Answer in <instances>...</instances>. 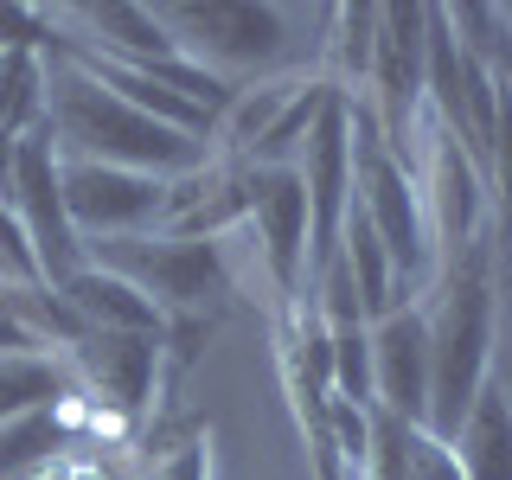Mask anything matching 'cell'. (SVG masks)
Instances as JSON below:
<instances>
[{"label":"cell","instance_id":"e0dca14e","mask_svg":"<svg viewBox=\"0 0 512 480\" xmlns=\"http://www.w3.org/2000/svg\"><path fill=\"white\" fill-rule=\"evenodd\" d=\"M333 263L346 269V282H352V295H359V308L365 320H384L391 308H404V282H397V269H391V256H384L378 244V231L365 224L359 205H346V224H340V244H333Z\"/></svg>","mask_w":512,"mask_h":480},{"label":"cell","instance_id":"cb8c5ba5","mask_svg":"<svg viewBox=\"0 0 512 480\" xmlns=\"http://www.w3.org/2000/svg\"><path fill=\"white\" fill-rule=\"evenodd\" d=\"M493 346L512 352V231L493 224Z\"/></svg>","mask_w":512,"mask_h":480},{"label":"cell","instance_id":"2e32d148","mask_svg":"<svg viewBox=\"0 0 512 480\" xmlns=\"http://www.w3.org/2000/svg\"><path fill=\"white\" fill-rule=\"evenodd\" d=\"M461 474L468 480H512V384L487 378L474 397V410L461 416V429L448 436Z\"/></svg>","mask_w":512,"mask_h":480},{"label":"cell","instance_id":"44dd1931","mask_svg":"<svg viewBox=\"0 0 512 480\" xmlns=\"http://www.w3.org/2000/svg\"><path fill=\"white\" fill-rule=\"evenodd\" d=\"M0 52H39V58H52L58 52L52 7H20V0H7V7H0Z\"/></svg>","mask_w":512,"mask_h":480},{"label":"cell","instance_id":"5bb4252c","mask_svg":"<svg viewBox=\"0 0 512 480\" xmlns=\"http://www.w3.org/2000/svg\"><path fill=\"white\" fill-rule=\"evenodd\" d=\"M308 77L314 71H282V77H263V84H237L231 96H224V109L212 116L205 148H212L218 160H250L256 148H263V135L282 122V109L301 96Z\"/></svg>","mask_w":512,"mask_h":480},{"label":"cell","instance_id":"9a60e30c","mask_svg":"<svg viewBox=\"0 0 512 480\" xmlns=\"http://www.w3.org/2000/svg\"><path fill=\"white\" fill-rule=\"evenodd\" d=\"M58 295H64V308L77 314L84 333H160L167 327V314H160L135 282H122L116 269L90 263V256H84V269H77Z\"/></svg>","mask_w":512,"mask_h":480},{"label":"cell","instance_id":"ac0fdd59","mask_svg":"<svg viewBox=\"0 0 512 480\" xmlns=\"http://www.w3.org/2000/svg\"><path fill=\"white\" fill-rule=\"evenodd\" d=\"M327 39H320V77H327L340 96H365V77H372V45H378V7H327L320 13Z\"/></svg>","mask_w":512,"mask_h":480},{"label":"cell","instance_id":"d6986e66","mask_svg":"<svg viewBox=\"0 0 512 480\" xmlns=\"http://www.w3.org/2000/svg\"><path fill=\"white\" fill-rule=\"evenodd\" d=\"M64 397H71L64 352H0V423L58 410Z\"/></svg>","mask_w":512,"mask_h":480},{"label":"cell","instance_id":"8992f818","mask_svg":"<svg viewBox=\"0 0 512 480\" xmlns=\"http://www.w3.org/2000/svg\"><path fill=\"white\" fill-rule=\"evenodd\" d=\"M410 167H416V186H423V212H429V237H436V269L448 256H461L468 244L493 231V192H487V173L480 160L461 148L448 128L429 116H416L410 128Z\"/></svg>","mask_w":512,"mask_h":480},{"label":"cell","instance_id":"484cf974","mask_svg":"<svg viewBox=\"0 0 512 480\" xmlns=\"http://www.w3.org/2000/svg\"><path fill=\"white\" fill-rule=\"evenodd\" d=\"M26 480H116L103 468V455H77V448H64V455H52L39 474H26Z\"/></svg>","mask_w":512,"mask_h":480},{"label":"cell","instance_id":"4316f807","mask_svg":"<svg viewBox=\"0 0 512 480\" xmlns=\"http://www.w3.org/2000/svg\"><path fill=\"white\" fill-rule=\"evenodd\" d=\"M500 26H506V45H512V7H500Z\"/></svg>","mask_w":512,"mask_h":480},{"label":"cell","instance_id":"d4e9b609","mask_svg":"<svg viewBox=\"0 0 512 480\" xmlns=\"http://www.w3.org/2000/svg\"><path fill=\"white\" fill-rule=\"evenodd\" d=\"M0 276H7V282H39L32 244H26V231H20V218H13L7 199H0Z\"/></svg>","mask_w":512,"mask_h":480},{"label":"cell","instance_id":"5b68a950","mask_svg":"<svg viewBox=\"0 0 512 480\" xmlns=\"http://www.w3.org/2000/svg\"><path fill=\"white\" fill-rule=\"evenodd\" d=\"M90 263L116 269L122 282H135L141 295L154 301L160 314H218L224 295H237L231 263H224V244H186V237H103V244H84Z\"/></svg>","mask_w":512,"mask_h":480},{"label":"cell","instance_id":"7c38bea8","mask_svg":"<svg viewBox=\"0 0 512 480\" xmlns=\"http://www.w3.org/2000/svg\"><path fill=\"white\" fill-rule=\"evenodd\" d=\"M250 212V160H218L205 154L192 173L167 180V212L160 237H186V244H224L244 231Z\"/></svg>","mask_w":512,"mask_h":480},{"label":"cell","instance_id":"6da1fadb","mask_svg":"<svg viewBox=\"0 0 512 480\" xmlns=\"http://www.w3.org/2000/svg\"><path fill=\"white\" fill-rule=\"evenodd\" d=\"M45 135H52L58 160H96V167H128L154 173V180H180L212 154L205 141L128 109L116 90H103L71 58H45Z\"/></svg>","mask_w":512,"mask_h":480},{"label":"cell","instance_id":"ba28073f","mask_svg":"<svg viewBox=\"0 0 512 480\" xmlns=\"http://www.w3.org/2000/svg\"><path fill=\"white\" fill-rule=\"evenodd\" d=\"M58 192L77 244L160 231V212H167V180L128 167H96V160H58Z\"/></svg>","mask_w":512,"mask_h":480},{"label":"cell","instance_id":"ffe728a7","mask_svg":"<svg viewBox=\"0 0 512 480\" xmlns=\"http://www.w3.org/2000/svg\"><path fill=\"white\" fill-rule=\"evenodd\" d=\"M39 122H45V58L0 52V135L26 141Z\"/></svg>","mask_w":512,"mask_h":480},{"label":"cell","instance_id":"52a82bcc","mask_svg":"<svg viewBox=\"0 0 512 480\" xmlns=\"http://www.w3.org/2000/svg\"><path fill=\"white\" fill-rule=\"evenodd\" d=\"M423 64H429V7H378V45H372V77H365V116L378 141L410 154V128L423 116Z\"/></svg>","mask_w":512,"mask_h":480},{"label":"cell","instance_id":"277c9868","mask_svg":"<svg viewBox=\"0 0 512 480\" xmlns=\"http://www.w3.org/2000/svg\"><path fill=\"white\" fill-rule=\"evenodd\" d=\"M346 122H352V205L365 212V224L378 231L384 256H391L397 282L429 288L436 282V237H429V212H423V186H416V167L397 148H384L365 103L346 96Z\"/></svg>","mask_w":512,"mask_h":480},{"label":"cell","instance_id":"4fadbf2b","mask_svg":"<svg viewBox=\"0 0 512 480\" xmlns=\"http://www.w3.org/2000/svg\"><path fill=\"white\" fill-rule=\"evenodd\" d=\"M372 404L397 423H429V327L416 301L372 320Z\"/></svg>","mask_w":512,"mask_h":480},{"label":"cell","instance_id":"603a6c76","mask_svg":"<svg viewBox=\"0 0 512 480\" xmlns=\"http://www.w3.org/2000/svg\"><path fill=\"white\" fill-rule=\"evenodd\" d=\"M404 480H468V474H461L455 448H448L436 429L416 423V429H410V442H404Z\"/></svg>","mask_w":512,"mask_h":480},{"label":"cell","instance_id":"8fae6325","mask_svg":"<svg viewBox=\"0 0 512 480\" xmlns=\"http://www.w3.org/2000/svg\"><path fill=\"white\" fill-rule=\"evenodd\" d=\"M58 52H84L103 64H128V71H154V64L180 58L173 32L160 26V7H128V0H103V7H52Z\"/></svg>","mask_w":512,"mask_h":480},{"label":"cell","instance_id":"30bf717a","mask_svg":"<svg viewBox=\"0 0 512 480\" xmlns=\"http://www.w3.org/2000/svg\"><path fill=\"white\" fill-rule=\"evenodd\" d=\"M244 231H256V256H263L276 308H295L308 288V186L295 167H250Z\"/></svg>","mask_w":512,"mask_h":480},{"label":"cell","instance_id":"3957f363","mask_svg":"<svg viewBox=\"0 0 512 480\" xmlns=\"http://www.w3.org/2000/svg\"><path fill=\"white\" fill-rule=\"evenodd\" d=\"M160 26L173 32L186 64L218 77L224 90L263 84V77L295 71V13L269 0H199V7H160Z\"/></svg>","mask_w":512,"mask_h":480},{"label":"cell","instance_id":"7a4b0ae2","mask_svg":"<svg viewBox=\"0 0 512 480\" xmlns=\"http://www.w3.org/2000/svg\"><path fill=\"white\" fill-rule=\"evenodd\" d=\"M429 423L448 442L474 410L480 384L493 378V231L448 256L429 282Z\"/></svg>","mask_w":512,"mask_h":480},{"label":"cell","instance_id":"9c48e42d","mask_svg":"<svg viewBox=\"0 0 512 480\" xmlns=\"http://www.w3.org/2000/svg\"><path fill=\"white\" fill-rule=\"evenodd\" d=\"M13 218H20L26 244H32V263H39V282L45 288H64L84 269V244H77L71 218H64V192H58V154H52V135L45 122L32 128L13 154Z\"/></svg>","mask_w":512,"mask_h":480},{"label":"cell","instance_id":"7402d4cb","mask_svg":"<svg viewBox=\"0 0 512 480\" xmlns=\"http://www.w3.org/2000/svg\"><path fill=\"white\" fill-rule=\"evenodd\" d=\"M148 480H212V442H205V429H186V436L160 442L148 455Z\"/></svg>","mask_w":512,"mask_h":480}]
</instances>
